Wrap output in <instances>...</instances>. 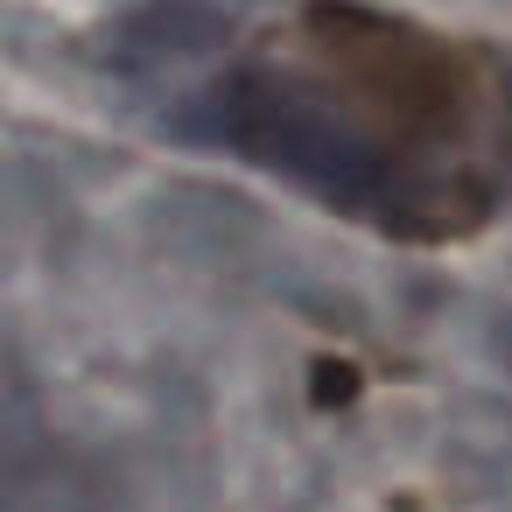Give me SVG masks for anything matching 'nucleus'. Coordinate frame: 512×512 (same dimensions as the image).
I'll use <instances>...</instances> for the list:
<instances>
[{
  "label": "nucleus",
  "instance_id": "1",
  "mask_svg": "<svg viewBox=\"0 0 512 512\" xmlns=\"http://www.w3.org/2000/svg\"><path fill=\"white\" fill-rule=\"evenodd\" d=\"M169 127L393 246L477 239L512 197V64L372 0H295L169 92Z\"/></svg>",
  "mask_w": 512,
  "mask_h": 512
}]
</instances>
